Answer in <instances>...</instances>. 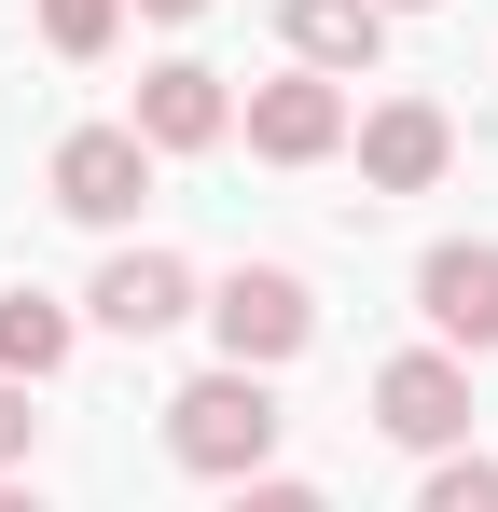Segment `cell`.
Here are the masks:
<instances>
[{"label":"cell","instance_id":"1","mask_svg":"<svg viewBox=\"0 0 498 512\" xmlns=\"http://www.w3.org/2000/svg\"><path fill=\"white\" fill-rule=\"evenodd\" d=\"M277 429H291V416H277V388H263L249 360H222V374H194V388L166 402V457L208 471V485H249V471L277 457Z\"/></svg>","mask_w":498,"mask_h":512},{"label":"cell","instance_id":"2","mask_svg":"<svg viewBox=\"0 0 498 512\" xmlns=\"http://www.w3.org/2000/svg\"><path fill=\"white\" fill-rule=\"evenodd\" d=\"M194 319H208V333H222V360H249V374L305 360V333H319V305H305V277H291V263H236Z\"/></svg>","mask_w":498,"mask_h":512},{"label":"cell","instance_id":"3","mask_svg":"<svg viewBox=\"0 0 498 512\" xmlns=\"http://www.w3.org/2000/svg\"><path fill=\"white\" fill-rule=\"evenodd\" d=\"M42 180H56V208H70V222L111 236V222H139V194H153V139H139V125H70Z\"/></svg>","mask_w":498,"mask_h":512},{"label":"cell","instance_id":"4","mask_svg":"<svg viewBox=\"0 0 498 512\" xmlns=\"http://www.w3.org/2000/svg\"><path fill=\"white\" fill-rule=\"evenodd\" d=\"M249 153L263 167H319V153H346V84L332 70H277V84H249Z\"/></svg>","mask_w":498,"mask_h":512},{"label":"cell","instance_id":"5","mask_svg":"<svg viewBox=\"0 0 498 512\" xmlns=\"http://www.w3.org/2000/svg\"><path fill=\"white\" fill-rule=\"evenodd\" d=\"M374 429H388V443H415V457H457V443H471V374H457L443 346L388 360V374H374Z\"/></svg>","mask_w":498,"mask_h":512},{"label":"cell","instance_id":"6","mask_svg":"<svg viewBox=\"0 0 498 512\" xmlns=\"http://www.w3.org/2000/svg\"><path fill=\"white\" fill-rule=\"evenodd\" d=\"M83 305H97V333L153 346V333H180V319H194L208 291H194V263H180V250H111V263H97V291H83Z\"/></svg>","mask_w":498,"mask_h":512},{"label":"cell","instance_id":"7","mask_svg":"<svg viewBox=\"0 0 498 512\" xmlns=\"http://www.w3.org/2000/svg\"><path fill=\"white\" fill-rule=\"evenodd\" d=\"M153 153H208V139H236V84L208 70V56H166V70H139V111H125Z\"/></svg>","mask_w":498,"mask_h":512},{"label":"cell","instance_id":"8","mask_svg":"<svg viewBox=\"0 0 498 512\" xmlns=\"http://www.w3.org/2000/svg\"><path fill=\"white\" fill-rule=\"evenodd\" d=\"M346 139H360V180H374V194H429V180L457 167V125H443L429 97H388V111H360Z\"/></svg>","mask_w":498,"mask_h":512},{"label":"cell","instance_id":"9","mask_svg":"<svg viewBox=\"0 0 498 512\" xmlns=\"http://www.w3.org/2000/svg\"><path fill=\"white\" fill-rule=\"evenodd\" d=\"M415 305H429L443 346H498V250L485 236H443V250L415 263Z\"/></svg>","mask_w":498,"mask_h":512},{"label":"cell","instance_id":"10","mask_svg":"<svg viewBox=\"0 0 498 512\" xmlns=\"http://www.w3.org/2000/svg\"><path fill=\"white\" fill-rule=\"evenodd\" d=\"M277 28H291V56H305V70H332V84L388 56V0H277Z\"/></svg>","mask_w":498,"mask_h":512},{"label":"cell","instance_id":"11","mask_svg":"<svg viewBox=\"0 0 498 512\" xmlns=\"http://www.w3.org/2000/svg\"><path fill=\"white\" fill-rule=\"evenodd\" d=\"M56 360H70V305H56V291H0V374L42 388Z\"/></svg>","mask_w":498,"mask_h":512},{"label":"cell","instance_id":"12","mask_svg":"<svg viewBox=\"0 0 498 512\" xmlns=\"http://www.w3.org/2000/svg\"><path fill=\"white\" fill-rule=\"evenodd\" d=\"M415 512H498V457H429Z\"/></svg>","mask_w":498,"mask_h":512},{"label":"cell","instance_id":"13","mask_svg":"<svg viewBox=\"0 0 498 512\" xmlns=\"http://www.w3.org/2000/svg\"><path fill=\"white\" fill-rule=\"evenodd\" d=\"M111 28H125V0H42V42L56 56H111Z\"/></svg>","mask_w":498,"mask_h":512},{"label":"cell","instance_id":"14","mask_svg":"<svg viewBox=\"0 0 498 512\" xmlns=\"http://www.w3.org/2000/svg\"><path fill=\"white\" fill-rule=\"evenodd\" d=\"M222 512H332V499H319V485H291V471H249Z\"/></svg>","mask_w":498,"mask_h":512},{"label":"cell","instance_id":"15","mask_svg":"<svg viewBox=\"0 0 498 512\" xmlns=\"http://www.w3.org/2000/svg\"><path fill=\"white\" fill-rule=\"evenodd\" d=\"M28 443H42V416H28V374H0V471H28Z\"/></svg>","mask_w":498,"mask_h":512},{"label":"cell","instance_id":"16","mask_svg":"<svg viewBox=\"0 0 498 512\" xmlns=\"http://www.w3.org/2000/svg\"><path fill=\"white\" fill-rule=\"evenodd\" d=\"M0 512H42V485H14V471H0Z\"/></svg>","mask_w":498,"mask_h":512},{"label":"cell","instance_id":"17","mask_svg":"<svg viewBox=\"0 0 498 512\" xmlns=\"http://www.w3.org/2000/svg\"><path fill=\"white\" fill-rule=\"evenodd\" d=\"M139 14H166V28H180V14H208V0H139Z\"/></svg>","mask_w":498,"mask_h":512},{"label":"cell","instance_id":"18","mask_svg":"<svg viewBox=\"0 0 498 512\" xmlns=\"http://www.w3.org/2000/svg\"><path fill=\"white\" fill-rule=\"evenodd\" d=\"M388 14H429V0H388Z\"/></svg>","mask_w":498,"mask_h":512}]
</instances>
